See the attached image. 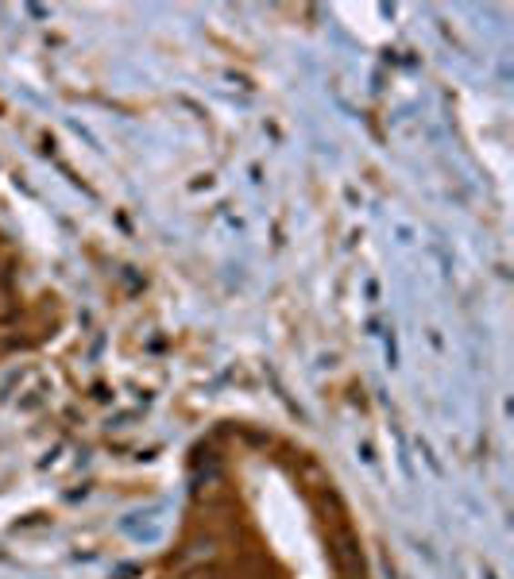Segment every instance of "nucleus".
<instances>
[{
	"mask_svg": "<svg viewBox=\"0 0 514 579\" xmlns=\"http://www.w3.org/2000/svg\"><path fill=\"white\" fill-rule=\"evenodd\" d=\"M209 560H217V541H190L186 544V553H182V564H209Z\"/></svg>",
	"mask_w": 514,
	"mask_h": 579,
	"instance_id": "1",
	"label": "nucleus"
},
{
	"mask_svg": "<svg viewBox=\"0 0 514 579\" xmlns=\"http://www.w3.org/2000/svg\"><path fill=\"white\" fill-rule=\"evenodd\" d=\"M190 579H213V575H205V572H198V575H190Z\"/></svg>",
	"mask_w": 514,
	"mask_h": 579,
	"instance_id": "2",
	"label": "nucleus"
}]
</instances>
